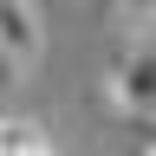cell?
<instances>
[{
  "mask_svg": "<svg viewBox=\"0 0 156 156\" xmlns=\"http://www.w3.org/2000/svg\"><path fill=\"white\" fill-rule=\"evenodd\" d=\"M150 46H136V52H124V58H117V65H111V78H104V85H111V104H117V117H136V124H143V117H150Z\"/></svg>",
  "mask_w": 156,
  "mask_h": 156,
  "instance_id": "6da1fadb",
  "label": "cell"
},
{
  "mask_svg": "<svg viewBox=\"0 0 156 156\" xmlns=\"http://www.w3.org/2000/svg\"><path fill=\"white\" fill-rule=\"evenodd\" d=\"M0 52H7V65L39 52V13H33V0H0Z\"/></svg>",
  "mask_w": 156,
  "mask_h": 156,
  "instance_id": "7a4b0ae2",
  "label": "cell"
},
{
  "mask_svg": "<svg viewBox=\"0 0 156 156\" xmlns=\"http://www.w3.org/2000/svg\"><path fill=\"white\" fill-rule=\"evenodd\" d=\"M0 156H65L39 124H0Z\"/></svg>",
  "mask_w": 156,
  "mask_h": 156,
  "instance_id": "3957f363",
  "label": "cell"
},
{
  "mask_svg": "<svg viewBox=\"0 0 156 156\" xmlns=\"http://www.w3.org/2000/svg\"><path fill=\"white\" fill-rule=\"evenodd\" d=\"M7 78H13V65H7V52H0V85H7Z\"/></svg>",
  "mask_w": 156,
  "mask_h": 156,
  "instance_id": "277c9868",
  "label": "cell"
},
{
  "mask_svg": "<svg viewBox=\"0 0 156 156\" xmlns=\"http://www.w3.org/2000/svg\"><path fill=\"white\" fill-rule=\"evenodd\" d=\"M124 7H136V13H150V0H124Z\"/></svg>",
  "mask_w": 156,
  "mask_h": 156,
  "instance_id": "5b68a950",
  "label": "cell"
}]
</instances>
